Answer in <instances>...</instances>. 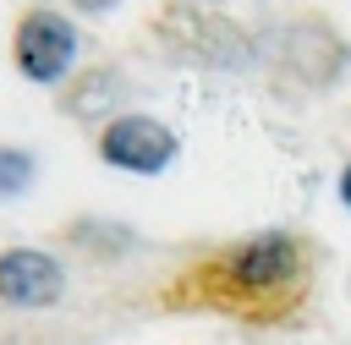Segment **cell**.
<instances>
[{"label": "cell", "mask_w": 351, "mask_h": 345, "mask_svg": "<svg viewBox=\"0 0 351 345\" xmlns=\"http://www.w3.org/2000/svg\"><path fill=\"white\" fill-rule=\"evenodd\" d=\"M318 285V257L296 230H247L186 257L165 285V312H214L247 329H285L307 312Z\"/></svg>", "instance_id": "obj_1"}, {"label": "cell", "mask_w": 351, "mask_h": 345, "mask_svg": "<svg viewBox=\"0 0 351 345\" xmlns=\"http://www.w3.org/2000/svg\"><path fill=\"white\" fill-rule=\"evenodd\" d=\"M154 44L165 60H181V66H203V71H241L252 60V38L230 22V16H214L192 0H170L154 22H148Z\"/></svg>", "instance_id": "obj_2"}, {"label": "cell", "mask_w": 351, "mask_h": 345, "mask_svg": "<svg viewBox=\"0 0 351 345\" xmlns=\"http://www.w3.org/2000/svg\"><path fill=\"white\" fill-rule=\"evenodd\" d=\"M82 55V33L77 16L55 0H27L11 22V66L16 77H27L33 88H66V77L77 71Z\"/></svg>", "instance_id": "obj_3"}, {"label": "cell", "mask_w": 351, "mask_h": 345, "mask_svg": "<svg viewBox=\"0 0 351 345\" xmlns=\"http://www.w3.org/2000/svg\"><path fill=\"white\" fill-rule=\"evenodd\" d=\"M93 153L99 164L121 170V175H165L176 159H181V131L165 120V115H148V110H115L99 120L93 131Z\"/></svg>", "instance_id": "obj_4"}, {"label": "cell", "mask_w": 351, "mask_h": 345, "mask_svg": "<svg viewBox=\"0 0 351 345\" xmlns=\"http://www.w3.org/2000/svg\"><path fill=\"white\" fill-rule=\"evenodd\" d=\"M60 301H66V263L49 246H33V241L0 246V307L49 312Z\"/></svg>", "instance_id": "obj_5"}, {"label": "cell", "mask_w": 351, "mask_h": 345, "mask_svg": "<svg viewBox=\"0 0 351 345\" xmlns=\"http://www.w3.org/2000/svg\"><path fill=\"white\" fill-rule=\"evenodd\" d=\"M33 181H38V153L22 148V142H5V137H0V203L27 197Z\"/></svg>", "instance_id": "obj_6"}, {"label": "cell", "mask_w": 351, "mask_h": 345, "mask_svg": "<svg viewBox=\"0 0 351 345\" xmlns=\"http://www.w3.org/2000/svg\"><path fill=\"white\" fill-rule=\"evenodd\" d=\"M126 0H66V11L71 16H110V11H121Z\"/></svg>", "instance_id": "obj_7"}, {"label": "cell", "mask_w": 351, "mask_h": 345, "mask_svg": "<svg viewBox=\"0 0 351 345\" xmlns=\"http://www.w3.org/2000/svg\"><path fill=\"white\" fill-rule=\"evenodd\" d=\"M335 197L351 208V159H346V164H340V175H335Z\"/></svg>", "instance_id": "obj_8"}]
</instances>
